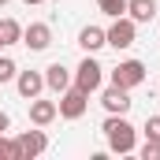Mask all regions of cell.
Returning <instances> with one entry per match:
<instances>
[{
  "mask_svg": "<svg viewBox=\"0 0 160 160\" xmlns=\"http://www.w3.org/2000/svg\"><path fill=\"white\" fill-rule=\"evenodd\" d=\"M112 82H116V86H123V89L142 86V82H145V63H142V60H123V63H116Z\"/></svg>",
  "mask_w": 160,
  "mask_h": 160,
  "instance_id": "obj_5",
  "label": "cell"
},
{
  "mask_svg": "<svg viewBox=\"0 0 160 160\" xmlns=\"http://www.w3.org/2000/svg\"><path fill=\"white\" fill-rule=\"evenodd\" d=\"M145 138H157L160 142V116H149L145 119Z\"/></svg>",
  "mask_w": 160,
  "mask_h": 160,
  "instance_id": "obj_19",
  "label": "cell"
},
{
  "mask_svg": "<svg viewBox=\"0 0 160 160\" xmlns=\"http://www.w3.org/2000/svg\"><path fill=\"white\" fill-rule=\"evenodd\" d=\"M101 82H104V67L93 60V56H86L78 67H75V89H82V93H97L101 89Z\"/></svg>",
  "mask_w": 160,
  "mask_h": 160,
  "instance_id": "obj_2",
  "label": "cell"
},
{
  "mask_svg": "<svg viewBox=\"0 0 160 160\" xmlns=\"http://www.w3.org/2000/svg\"><path fill=\"white\" fill-rule=\"evenodd\" d=\"M142 160H160V142H157V138H145V145H142Z\"/></svg>",
  "mask_w": 160,
  "mask_h": 160,
  "instance_id": "obj_18",
  "label": "cell"
},
{
  "mask_svg": "<svg viewBox=\"0 0 160 160\" xmlns=\"http://www.w3.org/2000/svg\"><path fill=\"white\" fill-rule=\"evenodd\" d=\"M15 75H19L15 60H11V56H0V86H4V82H11Z\"/></svg>",
  "mask_w": 160,
  "mask_h": 160,
  "instance_id": "obj_16",
  "label": "cell"
},
{
  "mask_svg": "<svg viewBox=\"0 0 160 160\" xmlns=\"http://www.w3.org/2000/svg\"><path fill=\"white\" fill-rule=\"evenodd\" d=\"M104 138H108V149L112 153H134V127L127 123V116H108L104 119Z\"/></svg>",
  "mask_w": 160,
  "mask_h": 160,
  "instance_id": "obj_1",
  "label": "cell"
},
{
  "mask_svg": "<svg viewBox=\"0 0 160 160\" xmlns=\"http://www.w3.org/2000/svg\"><path fill=\"white\" fill-rule=\"evenodd\" d=\"M127 15L134 22H153L157 19V0H127Z\"/></svg>",
  "mask_w": 160,
  "mask_h": 160,
  "instance_id": "obj_12",
  "label": "cell"
},
{
  "mask_svg": "<svg viewBox=\"0 0 160 160\" xmlns=\"http://www.w3.org/2000/svg\"><path fill=\"white\" fill-rule=\"evenodd\" d=\"M78 45L86 48V52H97V48H104L108 41H104V30H101V26H82V34H78Z\"/></svg>",
  "mask_w": 160,
  "mask_h": 160,
  "instance_id": "obj_13",
  "label": "cell"
},
{
  "mask_svg": "<svg viewBox=\"0 0 160 160\" xmlns=\"http://www.w3.org/2000/svg\"><path fill=\"white\" fill-rule=\"evenodd\" d=\"M45 86L56 89V93H63V89L71 86V71H67L63 63H48V67H45Z\"/></svg>",
  "mask_w": 160,
  "mask_h": 160,
  "instance_id": "obj_11",
  "label": "cell"
},
{
  "mask_svg": "<svg viewBox=\"0 0 160 160\" xmlns=\"http://www.w3.org/2000/svg\"><path fill=\"white\" fill-rule=\"evenodd\" d=\"M15 86H19V93H22L26 101H34L41 89H45V75H41V71H19V75H15Z\"/></svg>",
  "mask_w": 160,
  "mask_h": 160,
  "instance_id": "obj_9",
  "label": "cell"
},
{
  "mask_svg": "<svg viewBox=\"0 0 160 160\" xmlns=\"http://www.w3.org/2000/svg\"><path fill=\"white\" fill-rule=\"evenodd\" d=\"M22 4H45V0H22Z\"/></svg>",
  "mask_w": 160,
  "mask_h": 160,
  "instance_id": "obj_21",
  "label": "cell"
},
{
  "mask_svg": "<svg viewBox=\"0 0 160 160\" xmlns=\"http://www.w3.org/2000/svg\"><path fill=\"white\" fill-rule=\"evenodd\" d=\"M0 41L4 45H19L22 41V26L15 19H0Z\"/></svg>",
  "mask_w": 160,
  "mask_h": 160,
  "instance_id": "obj_14",
  "label": "cell"
},
{
  "mask_svg": "<svg viewBox=\"0 0 160 160\" xmlns=\"http://www.w3.org/2000/svg\"><path fill=\"white\" fill-rule=\"evenodd\" d=\"M134 34H138V22H134L130 15H127V19L119 15V19H116V22L104 30V41H108V45L119 52V48H130V45H134Z\"/></svg>",
  "mask_w": 160,
  "mask_h": 160,
  "instance_id": "obj_4",
  "label": "cell"
},
{
  "mask_svg": "<svg viewBox=\"0 0 160 160\" xmlns=\"http://www.w3.org/2000/svg\"><path fill=\"white\" fill-rule=\"evenodd\" d=\"M97 8H101L108 19H119V15H127V0H97Z\"/></svg>",
  "mask_w": 160,
  "mask_h": 160,
  "instance_id": "obj_15",
  "label": "cell"
},
{
  "mask_svg": "<svg viewBox=\"0 0 160 160\" xmlns=\"http://www.w3.org/2000/svg\"><path fill=\"white\" fill-rule=\"evenodd\" d=\"M0 160H19V145L4 134H0Z\"/></svg>",
  "mask_w": 160,
  "mask_h": 160,
  "instance_id": "obj_17",
  "label": "cell"
},
{
  "mask_svg": "<svg viewBox=\"0 0 160 160\" xmlns=\"http://www.w3.org/2000/svg\"><path fill=\"white\" fill-rule=\"evenodd\" d=\"M8 127H11V119H8V112H0V134H4Z\"/></svg>",
  "mask_w": 160,
  "mask_h": 160,
  "instance_id": "obj_20",
  "label": "cell"
},
{
  "mask_svg": "<svg viewBox=\"0 0 160 160\" xmlns=\"http://www.w3.org/2000/svg\"><path fill=\"white\" fill-rule=\"evenodd\" d=\"M56 108H60V116H63V119H82V116H86V108H89V93H82V89H75V86H67V89L60 93Z\"/></svg>",
  "mask_w": 160,
  "mask_h": 160,
  "instance_id": "obj_3",
  "label": "cell"
},
{
  "mask_svg": "<svg viewBox=\"0 0 160 160\" xmlns=\"http://www.w3.org/2000/svg\"><path fill=\"white\" fill-rule=\"evenodd\" d=\"M15 145H19V160H34L48 149V138H45V130H26L15 138Z\"/></svg>",
  "mask_w": 160,
  "mask_h": 160,
  "instance_id": "obj_7",
  "label": "cell"
},
{
  "mask_svg": "<svg viewBox=\"0 0 160 160\" xmlns=\"http://www.w3.org/2000/svg\"><path fill=\"white\" fill-rule=\"evenodd\" d=\"M101 104H104V112H108V116H127L134 101H130V89H123V86L112 82V86L101 93Z\"/></svg>",
  "mask_w": 160,
  "mask_h": 160,
  "instance_id": "obj_6",
  "label": "cell"
},
{
  "mask_svg": "<svg viewBox=\"0 0 160 160\" xmlns=\"http://www.w3.org/2000/svg\"><path fill=\"white\" fill-rule=\"evenodd\" d=\"M60 116V108H56V101H30V123L34 127H48V123Z\"/></svg>",
  "mask_w": 160,
  "mask_h": 160,
  "instance_id": "obj_10",
  "label": "cell"
},
{
  "mask_svg": "<svg viewBox=\"0 0 160 160\" xmlns=\"http://www.w3.org/2000/svg\"><path fill=\"white\" fill-rule=\"evenodd\" d=\"M0 48H4V41H0Z\"/></svg>",
  "mask_w": 160,
  "mask_h": 160,
  "instance_id": "obj_23",
  "label": "cell"
},
{
  "mask_svg": "<svg viewBox=\"0 0 160 160\" xmlns=\"http://www.w3.org/2000/svg\"><path fill=\"white\" fill-rule=\"evenodd\" d=\"M4 4H8V0H0V8H4Z\"/></svg>",
  "mask_w": 160,
  "mask_h": 160,
  "instance_id": "obj_22",
  "label": "cell"
},
{
  "mask_svg": "<svg viewBox=\"0 0 160 160\" xmlns=\"http://www.w3.org/2000/svg\"><path fill=\"white\" fill-rule=\"evenodd\" d=\"M22 45H26L30 52H45V48L52 45V30H48V22H30V26L22 30Z\"/></svg>",
  "mask_w": 160,
  "mask_h": 160,
  "instance_id": "obj_8",
  "label": "cell"
}]
</instances>
